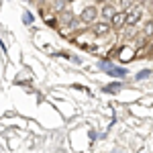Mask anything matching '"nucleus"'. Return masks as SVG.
<instances>
[{
    "label": "nucleus",
    "mask_w": 153,
    "mask_h": 153,
    "mask_svg": "<svg viewBox=\"0 0 153 153\" xmlns=\"http://www.w3.org/2000/svg\"><path fill=\"white\" fill-rule=\"evenodd\" d=\"M110 25H112V29H114V31L123 29V27L127 25V12H117V14H114V19L110 21Z\"/></svg>",
    "instance_id": "nucleus-6"
},
{
    "label": "nucleus",
    "mask_w": 153,
    "mask_h": 153,
    "mask_svg": "<svg viewBox=\"0 0 153 153\" xmlns=\"http://www.w3.org/2000/svg\"><path fill=\"white\" fill-rule=\"evenodd\" d=\"M65 2H68V0H53V8H55L57 12H63V10H65V8H63Z\"/></svg>",
    "instance_id": "nucleus-9"
},
{
    "label": "nucleus",
    "mask_w": 153,
    "mask_h": 153,
    "mask_svg": "<svg viewBox=\"0 0 153 153\" xmlns=\"http://www.w3.org/2000/svg\"><path fill=\"white\" fill-rule=\"evenodd\" d=\"M61 27H76L78 25V21H76V16H74V12L70 10H63L59 12V21H57Z\"/></svg>",
    "instance_id": "nucleus-2"
},
{
    "label": "nucleus",
    "mask_w": 153,
    "mask_h": 153,
    "mask_svg": "<svg viewBox=\"0 0 153 153\" xmlns=\"http://www.w3.org/2000/svg\"><path fill=\"white\" fill-rule=\"evenodd\" d=\"M133 2L135 0H118V6L123 8V12H131L133 10Z\"/></svg>",
    "instance_id": "nucleus-7"
},
{
    "label": "nucleus",
    "mask_w": 153,
    "mask_h": 153,
    "mask_svg": "<svg viewBox=\"0 0 153 153\" xmlns=\"http://www.w3.org/2000/svg\"><path fill=\"white\" fill-rule=\"evenodd\" d=\"M141 16H143L141 8H133L131 12H127V27H135V25H139Z\"/></svg>",
    "instance_id": "nucleus-5"
},
{
    "label": "nucleus",
    "mask_w": 153,
    "mask_h": 153,
    "mask_svg": "<svg viewBox=\"0 0 153 153\" xmlns=\"http://www.w3.org/2000/svg\"><path fill=\"white\" fill-rule=\"evenodd\" d=\"M110 29H112V25L108 23V21H102V23H94V25H92V31H94V35H98V37L108 35Z\"/></svg>",
    "instance_id": "nucleus-4"
},
{
    "label": "nucleus",
    "mask_w": 153,
    "mask_h": 153,
    "mask_svg": "<svg viewBox=\"0 0 153 153\" xmlns=\"http://www.w3.org/2000/svg\"><path fill=\"white\" fill-rule=\"evenodd\" d=\"M143 35L145 37H153V21H147L143 27Z\"/></svg>",
    "instance_id": "nucleus-8"
},
{
    "label": "nucleus",
    "mask_w": 153,
    "mask_h": 153,
    "mask_svg": "<svg viewBox=\"0 0 153 153\" xmlns=\"http://www.w3.org/2000/svg\"><path fill=\"white\" fill-rule=\"evenodd\" d=\"M98 14H100V10H98L96 6H90V4H88V6L82 10V14H80V23H84V25L92 23V25H94L96 19H98Z\"/></svg>",
    "instance_id": "nucleus-1"
},
{
    "label": "nucleus",
    "mask_w": 153,
    "mask_h": 153,
    "mask_svg": "<svg viewBox=\"0 0 153 153\" xmlns=\"http://www.w3.org/2000/svg\"><path fill=\"white\" fill-rule=\"evenodd\" d=\"M114 14H117V6L114 4H110V2H106L104 6L100 8V16H102V21H112L114 19Z\"/></svg>",
    "instance_id": "nucleus-3"
},
{
    "label": "nucleus",
    "mask_w": 153,
    "mask_h": 153,
    "mask_svg": "<svg viewBox=\"0 0 153 153\" xmlns=\"http://www.w3.org/2000/svg\"><path fill=\"white\" fill-rule=\"evenodd\" d=\"M96 2H102V4H106V0H96Z\"/></svg>",
    "instance_id": "nucleus-10"
},
{
    "label": "nucleus",
    "mask_w": 153,
    "mask_h": 153,
    "mask_svg": "<svg viewBox=\"0 0 153 153\" xmlns=\"http://www.w3.org/2000/svg\"><path fill=\"white\" fill-rule=\"evenodd\" d=\"M135 2H137V0H135Z\"/></svg>",
    "instance_id": "nucleus-11"
}]
</instances>
